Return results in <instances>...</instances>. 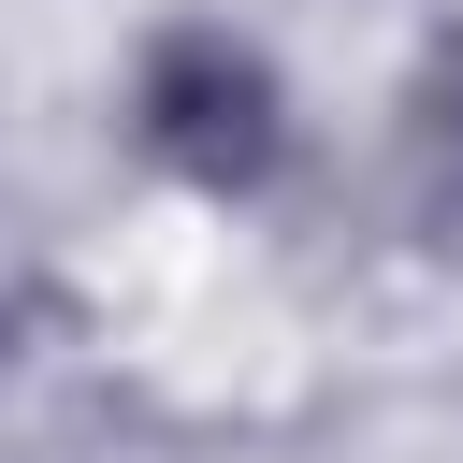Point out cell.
Returning <instances> with one entry per match:
<instances>
[{
    "label": "cell",
    "mask_w": 463,
    "mask_h": 463,
    "mask_svg": "<svg viewBox=\"0 0 463 463\" xmlns=\"http://www.w3.org/2000/svg\"><path fill=\"white\" fill-rule=\"evenodd\" d=\"M130 130H145V159H159L174 188H203V203H260V188L289 174V87H275V58H260L246 29H203V14L145 43Z\"/></svg>",
    "instance_id": "obj_1"
},
{
    "label": "cell",
    "mask_w": 463,
    "mask_h": 463,
    "mask_svg": "<svg viewBox=\"0 0 463 463\" xmlns=\"http://www.w3.org/2000/svg\"><path fill=\"white\" fill-rule=\"evenodd\" d=\"M405 188L434 232H463V29H434L405 72Z\"/></svg>",
    "instance_id": "obj_2"
}]
</instances>
